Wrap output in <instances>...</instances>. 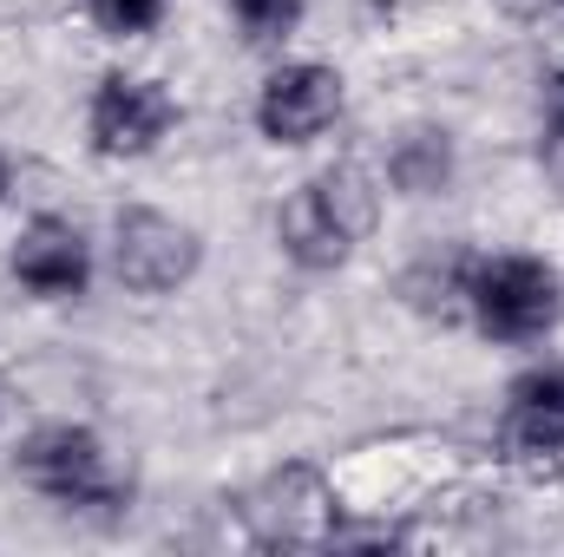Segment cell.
Returning a JSON list of instances; mask_svg holds the SVG:
<instances>
[{
  "label": "cell",
  "mask_w": 564,
  "mask_h": 557,
  "mask_svg": "<svg viewBox=\"0 0 564 557\" xmlns=\"http://www.w3.org/2000/svg\"><path fill=\"white\" fill-rule=\"evenodd\" d=\"M230 13H237V26H243L250 46H276V40H289L302 26L308 0H230Z\"/></svg>",
  "instance_id": "11"
},
{
  "label": "cell",
  "mask_w": 564,
  "mask_h": 557,
  "mask_svg": "<svg viewBox=\"0 0 564 557\" xmlns=\"http://www.w3.org/2000/svg\"><path fill=\"white\" fill-rule=\"evenodd\" d=\"M13 472L40 499H53L66 512H112V505H126V479L112 472L106 439L93 426H73V419L33 426L20 439V452H13Z\"/></svg>",
  "instance_id": "3"
},
{
  "label": "cell",
  "mask_w": 564,
  "mask_h": 557,
  "mask_svg": "<svg viewBox=\"0 0 564 557\" xmlns=\"http://www.w3.org/2000/svg\"><path fill=\"white\" fill-rule=\"evenodd\" d=\"M204 263V237L164 210H119V230H112V270L132 295H171L197 276Z\"/></svg>",
  "instance_id": "4"
},
{
  "label": "cell",
  "mask_w": 564,
  "mask_h": 557,
  "mask_svg": "<svg viewBox=\"0 0 564 557\" xmlns=\"http://www.w3.org/2000/svg\"><path fill=\"white\" fill-rule=\"evenodd\" d=\"M341 73L335 66H315V59H295L263 79L257 92V132L270 144H308L322 139L335 119H341Z\"/></svg>",
  "instance_id": "6"
},
{
  "label": "cell",
  "mask_w": 564,
  "mask_h": 557,
  "mask_svg": "<svg viewBox=\"0 0 564 557\" xmlns=\"http://www.w3.org/2000/svg\"><path fill=\"white\" fill-rule=\"evenodd\" d=\"M388 177H394L408 197H433V190L453 177V139H446V132H433V125H414L408 139L394 144Z\"/></svg>",
  "instance_id": "10"
},
{
  "label": "cell",
  "mask_w": 564,
  "mask_h": 557,
  "mask_svg": "<svg viewBox=\"0 0 564 557\" xmlns=\"http://www.w3.org/2000/svg\"><path fill=\"white\" fill-rule=\"evenodd\" d=\"M375 217H381V190L368 184V171L328 164L308 184H295V197L276 210V243L302 270H341L368 243Z\"/></svg>",
  "instance_id": "1"
},
{
  "label": "cell",
  "mask_w": 564,
  "mask_h": 557,
  "mask_svg": "<svg viewBox=\"0 0 564 557\" xmlns=\"http://www.w3.org/2000/svg\"><path fill=\"white\" fill-rule=\"evenodd\" d=\"M171 125H177V99H171L158 79L106 73V79L93 86L86 132H93V151H99V157H144V151L164 144Z\"/></svg>",
  "instance_id": "5"
},
{
  "label": "cell",
  "mask_w": 564,
  "mask_h": 557,
  "mask_svg": "<svg viewBox=\"0 0 564 557\" xmlns=\"http://www.w3.org/2000/svg\"><path fill=\"white\" fill-rule=\"evenodd\" d=\"M506 452L512 459H564V368H539V374L512 381Z\"/></svg>",
  "instance_id": "9"
},
{
  "label": "cell",
  "mask_w": 564,
  "mask_h": 557,
  "mask_svg": "<svg viewBox=\"0 0 564 557\" xmlns=\"http://www.w3.org/2000/svg\"><path fill=\"white\" fill-rule=\"evenodd\" d=\"M13 282L33 288L40 302H73L93 282V250L79 237V223L66 217H33L13 237Z\"/></svg>",
  "instance_id": "8"
},
{
  "label": "cell",
  "mask_w": 564,
  "mask_h": 557,
  "mask_svg": "<svg viewBox=\"0 0 564 557\" xmlns=\"http://www.w3.org/2000/svg\"><path fill=\"white\" fill-rule=\"evenodd\" d=\"M466 315L486 341H506V348L545 341L564 315V282L545 256H486V263L473 256Z\"/></svg>",
  "instance_id": "2"
},
{
  "label": "cell",
  "mask_w": 564,
  "mask_h": 557,
  "mask_svg": "<svg viewBox=\"0 0 564 557\" xmlns=\"http://www.w3.org/2000/svg\"><path fill=\"white\" fill-rule=\"evenodd\" d=\"M86 13L106 33H151L164 20V0H86Z\"/></svg>",
  "instance_id": "12"
},
{
  "label": "cell",
  "mask_w": 564,
  "mask_h": 557,
  "mask_svg": "<svg viewBox=\"0 0 564 557\" xmlns=\"http://www.w3.org/2000/svg\"><path fill=\"white\" fill-rule=\"evenodd\" d=\"M545 132H552V151H564V73H552V92H545Z\"/></svg>",
  "instance_id": "13"
},
{
  "label": "cell",
  "mask_w": 564,
  "mask_h": 557,
  "mask_svg": "<svg viewBox=\"0 0 564 557\" xmlns=\"http://www.w3.org/2000/svg\"><path fill=\"white\" fill-rule=\"evenodd\" d=\"M243 512L257 525V545H328V532H335V499L308 466L270 472Z\"/></svg>",
  "instance_id": "7"
},
{
  "label": "cell",
  "mask_w": 564,
  "mask_h": 557,
  "mask_svg": "<svg viewBox=\"0 0 564 557\" xmlns=\"http://www.w3.org/2000/svg\"><path fill=\"white\" fill-rule=\"evenodd\" d=\"M512 7H525V13H539V7H558V0H512Z\"/></svg>",
  "instance_id": "14"
},
{
  "label": "cell",
  "mask_w": 564,
  "mask_h": 557,
  "mask_svg": "<svg viewBox=\"0 0 564 557\" xmlns=\"http://www.w3.org/2000/svg\"><path fill=\"white\" fill-rule=\"evenodd\" d=\"M0 197H7V157H0Z\"/></svg>",
  "instance_id": "15"
}]
</instances>
